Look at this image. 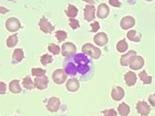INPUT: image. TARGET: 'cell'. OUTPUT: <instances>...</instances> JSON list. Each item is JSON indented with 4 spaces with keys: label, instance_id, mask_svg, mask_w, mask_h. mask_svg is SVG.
Wrapping results in <instances>:
<instances>
[{
    "label": "cell",
    "instance_id": "cell-32",
    "mask_svg": "<svg viewBox=\"0 0 155 116\" xmlns=\"http://www.w3.org/2000/svg\"><path fill=\"white\" fill-rule=\"evenodd\" d=\"M52 61H53L52 57H51L50 55H47V54L43 55L42 57L40 58V62H41V63H42L43 66H46V65H48V63H52Z\"/></svg>",
    "mask_w": 155,
    "mask_h": 116
},
{
    "label": "cell",
    "instance_id": "cell-3",
    "mask_svg": "<svg viewBox=\"0 0 155 116\" xmlns=\"http://www.w3.org/2000/svg\"><path fill=\"white\" fill-rule=\"evenodd\" d=\"M52 78H53V81L56 84L60 85V84H63L67 80V73L65 72L64 69H56L53 71Z\"/></svg>",
    "mask_w": 155,
    "mask_h": 116
},
{
    "label": "cell",
    "instance_id": "cell-30",
    "mask_svg": "<svg viewBox=\"0 0 155 116\" xmlns=\"http://www.w3.org/2000/svg\"><path fill=\"white\" fill-rule=\"evenodd\" d=\"M45 73H46V70L42 69H31V74L36 77L43 76V75H45Z\"/></svg>",
    "mask_w": 155,
    "mask_h": 116
},
{
    "label": "cell",
    "instance_id": "cell-15",
    "mask_svg": "<svg viewBox=\"0 0 155 116\" xmlns=\"http://www.w3.org/2000/svg\"><path fill=\"white\" fill-rule=\"evenodd\" d=\"M94 43L98 46H105L108 43V36L104 32H99L94 35Z\"/></svg>",
    "mask_w": 155,
    "mask_h": 116
},
{
    "label": "cell",
    "instance_id": "cell-9",
    "mask_svg": "<svg viewBox=\"0 0 155 116\" xmlns=\"http://www.w3.org/2000/svg\"><path fill=\"white\" fill-rule=\"evenodd\" d=\"M84 19L87 22H91L95 18V7L94 5H87L84 8Z\"/></svg>",
    "mask_w": 155,
    "mask_h": 116
},
{
    "label": "cell",
    "instance_id": "cell-28",
    "mask_svg": "<svg viewBox=\"0 0 155 116\" xmlns=\"http://www.w3.org/2000/svg\"><path fill=\"white\" fill-rule=\"evenodd\" d=\"M17 43H18L17 35H11V36L8 37V39H7L6 45H7V47H9V48H13V47H15L16 45H17Z\"/></svg>",
    "mask_w": 155,
    "mask_h": 116
},
{
    "label": "cell",
    "instance_id": "cell-17",
    "mask_svg": "<svg viewBox=\"0 0 155 116\" xmlns=\"http://www.w3.org/2000/svg\"><path fill=\"white\" fill-rule=\"evenodd\" d=\"M125 82L128 86H133L137 82V74L133 71H128L124 76Z\"/></svg>",
    "mask_w": 155,
    "mask_h": 116
},
{
    "label": "cell",
    "instance_id": "cell-21",
    "mask_svg": "<svg viewBox=\"0 0 155 116\" xmlns=\"http://www.w3.org/2000/svg\"><path fill=\"white\" fill-rule=\"evenodd\" d=\"M12 59H13L14 63H19L21 62L24 59V52L22 49H16L13 53V56H12Z\"/></svg>",
    "mask_w": 155,
    "mask_h": 116
},
{
    "label": "cell",
    "instance_id": "cell-4",
    "mask_svg": "<svg viewBox=\"0 0 155 116\" xmlns=\"http://www.w3.org/2000/svg\"><path fill=\"white\" fill-rule=\"evenodd\" d=\"M77 51V47L74 43H71V42H67V43H64L62 45V56L65 58L67 57H70V56L74 55Z\"/></svg>",
    "mask_w": 155,
    "mask_h": 116
},
{
    "label": "cell",
    "instance_id": "cell-11",
    "mask_svg": "<svg viewBox=\"0 0 155 116\" xmlns=\"http://www.w3.org/2000/svg\"><path fill=\"white\" fill-rule=\"evenodd\" d=\"M134 23H136V20L130 16H127V17H124L121 20L120 26L123 29H129L134 26Z\"/></svg>",
    "mask_w": 155,
    "mask_h": 116
},
{
    "label": "cell",
    "instance_id": "cell-1",
    "mask_svg": "<svg viewBox=\"0 0 155 116\" xmlns=\"http://www.w3.org/2000/svg\"><path fill=\"white\" fill-rule=\"evenodd\" d=\"M74 59H75V62L78 63V66H77L78 72H80L81 74L87 73L89 69V67H88L89 62L87 59V57H85L84 54H78L75 56Z\"/></svg>",
    "mask_w": 155,
    "mask_h": 116
},
{
    "label": "cell",
    "instance_id": "cell-6",
    "mask_svg": "<svg viewBox=\"0 0 155 116\" xmlns=\"http://www.w3.org/2000/svg\"><path fill=\"white\" fill-rule=\"evenodd\" d=\"M129 66L133 70H138L144 66V60L142 57H140V56L137 55V56H134L132 60H130Z\"/></svg>",
    "mask_w": 155,
    "mask_h": 116
},
{
    "label": "cell",
    "instance_id": "cell-12",
    "mask_svg": "<svg viewBox=\"0 0 155 116\" xmlns=\"http://www.w3.org/2000/svg\"><path fill=\"white\" fill-rule=\"evenodd\" d=\"M35 85L38 90H44L48 86V78L43 75V76L36 77L35 79Z\"/></svg>",
    "mask_w": 155,
    "mask_h": 116
},
{
    "label": "cell",
    "instance_id": "cell-33",
    "mask_svg": "<svg viewBox=\"0 0 155 116\" xmlns=\"http://www.w3.org/2000/svg\"><path fill=\"white\" fill-rule=\"evenodd\" d=\"M69 23H70V26L73 29H79L80 27V23L79 22L77 21V20L75 19H70L69 20Z\"/></svg>",
    "mask_w": 155,
    "mask_h": 116
},
{
    "label": "cell",
    "instance_id": "cell-10",
    "mask_svg": "<svg viewBox=\"0 0 155 116\" xmlns=\"http://www.w3.org/2000/svg\"><path fill=\"white\" fill-rule=\"evenodd\" d=\"M137 110L141 116H147L150 112V107L147 102L142 101L137 103Z\"/></svg>",
    "mask_w": 155,
    "mask_h": 116
},
{
    "label": "cell",
    "instance_id": "cell-2",
    "mask_svg": "<svg viewBox=\"0 0 155 116\" xmlns=\"http://www.w3.org/2000/svg\"><path fill=\"white\" fill-rule=\"evenodd\" d=\"M81 51H83L84 54H87L91 58L95 59V60L99 59L100 56H101V51L97 47L93 46L92 44H91V43L84 44V45L83 46V49H81Z\"/></svg>",
    "mask_w": 155,
    "mask_h": 116
},
{
    "label": "cell",
    "instance_id": "cell-23",
    "mask_svg": "<svg viewBox=\"0 0 155 116\" xmlns=\"http://www.w3.org/2000/svg\"><path fill=\"white\" fill-rule=\"evenodd\" d=\"M127 37L130 40V41H134V42H140V39H141V35L140 34H137V32L136 30H130L128 34H127Z\"/></svg>",
    "mask_w": 155,
    "mask_h": 116
},
{
    "label": "cell",
    "instance_id": "cell-20",
    "mask_svg": "<svg viewBox=\"0 0 155 116\" xmlns=\"http://www.w3.org/2000/svg\"><path fill=\"white\" fill-rule=\"evenodd\" d=\"M118 112L121 116H128L130 113V106L125 102H122L121 105L118 106Z\"/></svg>",
    "mask_w": 155,
    "mask_h": 116
},
{
    "label": "cell",
    "instance_id": "cell-25",
    "mask_svg": "<svg viewBox=\"0 0 155 116\" xmlns=\"http://www.w3.org/2000/svg\"><path fill=\"white\" fill-rule=\"evenodd\" d=\"M138 76H140V79L141 80V81L143 82V84H150L152 82V77L148 76V74L146 73L145 70L140 71V73L138 74Z\"/></svg>",
    "mask_w": 155,
    "mask_h": 116
},
{
    "label": "cell",
    "instance_id": "cell-40",
    "mask_svg": "<svg viewBox=\"0 0 155 116\" xmlns=\"http://www.w3.org/2000/svg\"><path fill=\"white\" fill-rule=\"evenodd\" d=\"M8 11H9V10L6 9V8H4V7H1V6H0V13H1V14H5V13H7Z\"/></svg>",
    "mask_w": 155,
    "mask_h": 116
},
{
    "label": "cell",
    "instance_id": "cell-29",
    "mask_svg": "<svg viewBox=\"0 0 155 116\" xmlns=\"http://www.w3.org/2000/svg\"><path fill=\"white\" fill-rule=\"evenodd\" d=\"M55 36H56L57 40H58V42H62L67 38V33L63 30H58V31H56Z\"/></svg>",
    "mask_w": 155,
    "mask_h": 116
},
{
    "label": "cell",
    "instance_id": "cell-14",
    "mask_svg": "<svg viewBox=\"0 0 155 116\" xmlns=\"http://www.w3.org/2000/svg\"><path fill=\"white\" fill-rule=\"evenodd\" d=\"M134 56H137V52L136 51H134V50H132V51H130V52H128L127 54H125V55H123L121 57V59H120V63H121V66H129V63H130V60H132Z\"/></svg>",
    "mask_w": 155,
    "mask_h": 116
},
{
    "label": "cell",
    "instance_id": "cell-5",
    "mask_svg": "<svg viewBox=\"0 0 155 116\" xmlns=\"http://www.w3.org/2000/svg\"><path fill=\"white\" fill-rule=\"evenodd\" d=\"M5 26H6V29L10 31V32H15V31H17V30L20 29V27H21V23H20V21L18 19L10 18V19H8L6 21Z\"/></svg>",
    "mask_w": 155,
    "mask_h": 116
},
{
    "label": "cell",
    "instance_id": "cell-39",
    "mask_svg": "<svg viewBox=\"0 0 155 116\" xmlns=\"http://www.w3.org/2000/svg\"><path fill=\"white\" fill-rule=\"evenodd\" d=\"M83 1L88 3L89 5H94V4L97 3V1H98V0H83Z\"/></svg>",
    "mask_w": 155,
    "mask_h": 116
},
{
    "label": "cell",
    "instance_id": "cell-7",
    "mask_svg": "<svg viewBox=\"0 0 155 116\" xmlns=\"http://www.w3.org/2000/svg\"><path fill=\"white\" fill-rule=\"evenodd\" d=\"M46 107L50 112H56V111H58V109L60 108V99L56 97L50 98L48 99Z\"/></svg>",
    "mask_w": 155,
    "mask_h": 116
},
{
    "label": "cell",
    "instance_id": "cell-42",
    "mask_svg": "<svg viewBox=\"0 0 155 116\" xmlns=\"http://www.w3.org/2000/svg\"><path fill=\"white\" fill-rule=\"evenodd\" d=\"M7 1H15V0H7Z\"/></svg>",
    "mask_w": 155,
    "mask_h": 116
},
{
    "label": "cell",
    "instance_id": "cell-19",
    "mask_svg": "<svg viewBox=\"0 0 155 116\" xmlns=\"http://www.w3.org/2000/svg\"><path fill=\"white\" fill-rule=\"evenodd\" d=\"M9 90L12 92L13 94H19L21 93V86H20L19 80H12L9 84Z\"/></svg>",
    "mask_w": 155,
    "mask_h": 116
},
{
    "label": "cell",
    "instance_id": "cell-37",
    "mask_svg": "<svg viewBox=\"0 0 155 116\" xmlns=\"http://www.w3.org/2000/svg\"><path fill=\"white\" fill-rule=\"evenodd\" d=\"M99 29V23L97 22H94L91 25V31L92 32H95V31H97Z\"/></svg>",
    "mask_w": 155,
    "mask_h": 116
},
{
    "label": "cell",
    "instance_id": "cell-41",
    "mask_svg": "<svg viewBox=\"0 0 155 116\" xmlns=\"http://www.w3.org/2000/svg\"><path fill=\"white\" fill-rule=\"evenodd\" d=\"M145 1H153V0H145Z\"/></svg>",
    "mask_w": 155,
    "mask_h": 116
},
{
    "label": "cell",
    "instance_id": "cell-36",
    "mask_svg": "<svg viewBox=\"0 0 155 116\" xmlns=\"http://www.w3.org/2000/svg\"><path fill=\"white\" fill-rule=\"evenodd\" d=\"M109 3L111 4L113 7H121V2L119 0H109Z\"/></svg>",
    "mask_w": 155,
    "mask_h": 116
},
{
    "label": "cell",
    "instance_id": "cell-13",
    "mask_svg": "<svg viewBox=\"0 0 155 116\" xmlns=\"http://www.w3.org/2000/svg\"><path fill=\"white\" fill-rule=\"evenodd\" d=\"M109 7L106 5V4L104 3H101L98 5V8H97V17H98L99 19H105V18H107L108 17V15H109Z\"/></svg>",
    "mask_w": 155,
    "mask_h": 116
},
{
    "label": "cell",
    "instance_id": "cell-16",
    "mask_svg": "<svg viewBox=\"0 0 155 116\" xmlns=\"http://www.w3.org/2000/svg\"><path fill=\"white\" fill-rule=\"evenodd\" d=\"M124 96H125V91L120 86L115 87L111 92V97L114 101H121L124 98Z\"/></svg>",
    "mask_w": 155,
    "mask_h": 116
},
{
    "label": "cell",
    "instance_id": "cell-31",
    "mask_svg": "<svg viewBox=\"0 0 155 116\" xmlns=\"http://www.w3.org/2000/svg\"><path fill=\"white\" fill-rule=\"evenodd\" d=\"M48 51H50L52 54L54 55H58L60 53V47L58 45H56V44H49L48 45Z\"/></svg>",
    "mask_w": 155,
    "mask_h": 116
},
{
    "label": "cell",
    "instance_id": "cell-35",
    "mask_svg": "<svg viewBox=\"0 0 155 116\" xmlns=\"http://www.w3.org/2000/svg\"><path fill=\"white\" fill-rule=\"evenodd\" d=\"M6 90H7V86H6V84L2 82V81H0V95H4L6 93Z\"/></svg>",
    "mask_w": 155,
    "mask_h": 116
},
{
    "label": "cell",
    "instance_id": "cell-27",
    "mask_svg": "<svg viewBox=\"0 0 155 116\" xmlns=\"http://www.w3.org/2000/svg\"><path fill=\"white\" fill-rule=\"evenodd\" d=\"M65 72L67 74H70V75H76L78 72V69H77V66L73 63H68L65 66Z\"/></svg>",
    "mask_w": 155,
    "mask_h": 116
},
{
    "label": "cell",
    "instance_id": "cell-22",
    "mask_svg": "<svg viewBox=\"0 0 155 116\" xmlns=\"http://www.w3.org/2000/svg\"><path fill=\"white\" fill-rule=\"evenodd\" d=\"M78 13H79V11H78L77 7H75L74 5H72V4H70V5L68 6V9L66 11V15L68 16L69 18L74 19L75 17H77Z\"/></svg>",
    "mask_w": 155,
    "mask_h": 116
},
{
    "label": "cell",
    "instance_id": "cell-18",
    "mask_svg": "<svg viewBox=\"0 0 155 116\" xmlns=\"http://www.w3.org/2000/svg\"><path fill=\"white\" fill-rule=\"evenodd\" d=\"M66 87H67V90L69 92H76V91L79 90L80 83H79V81H78L77 79L72 78V79H69L67 81Z\"/></svg>",
    "mask_w": 155,
    "mask_h": 116
},
{
    "label": "cell",
    "instance_id": "cell-24",
    "mask_svg": "<svg viewBox=\"0 0 155 116\" xmlns=\"http://www.w3.org/2000/svg\"><path fill=\"white\" fill-rule=\"evenodd\" d=\"M116 48H117L118 52H120V53H124L125 51L128 50L129 45H128V43L126 42L125 39H122V40H120V41L117 43Z\"/></svg>",
    "mask_w": 155,
    "mask_h": 116
},
{
    "label": "cell",
    "instance_id": "cell-38",
    "mask_svg": "<svg viewBox=\"0 0 155 116\" xmlns=\"http://www.w3.org/2000/svg\"><path fill=\"white\" fill-rule=\"evenodd\" d=\"M148 102H149V103L151 105L155 106V94H152V95L149 96V97H148Z\"/></svg>",
    "mask_w": 155,
    "mask_h": 116
},
{
    "label": "cell",
    "instance_id": "cell-34",
    "mask_svg": "<svg viewBox=\"0 0 155 116\" xmlns=\"http://www.w3.org/2000/svg\"><path fill=\"white\" fill-rule=\"evenodd\" d=\"M102 113L104 116H117V111L115 109H106L104 111H102Z\"/></svg>",
    "mask_w": 155,
    "mask_h": 116
},
{
    "label": "cell",
    "instance_id": "cell-8",
    "mask_svg": "<svg viewBox=\"0 0 155 116\" xmlns=\"http://www.w3.org/2000/svg\"><path fill=\"white\" fill-rule=\"evenodd\" d=\"M38 26L40 27V29H41V31H43V32H45V33H51L52 31L54 30V26H53L44 17L39 20Z\"/></svg>",
    "mask_w": 155,
    "mask_h": 116
},
{
    "label": "cell",
    "instance_id": "cell-26",
    "mask_svg": "<svg viewBox=\"0 0 155 116\" xmlns=\"http://www.w3.org/2000/svg\"><path fill=\"white\" fill-rule=\"evenodd\" d=\"M23 86L25 87L26 89H28V90H32L35 87V82L31 81V79L30 76H27V77L24 78V80H23Z\"/></svg>",
    "mask_w": 155,
    "mask_h": 116
}]
</instances>
